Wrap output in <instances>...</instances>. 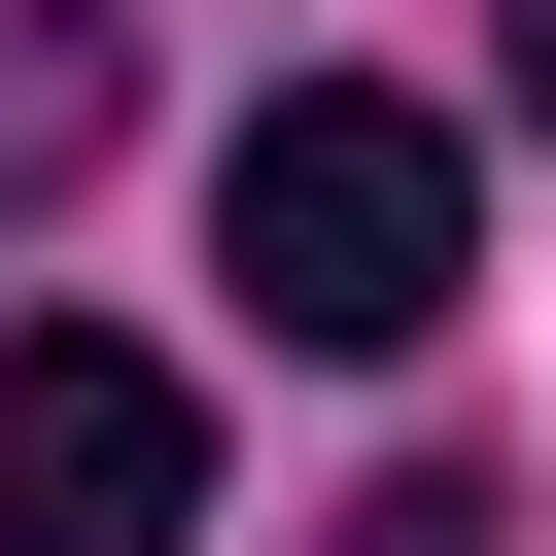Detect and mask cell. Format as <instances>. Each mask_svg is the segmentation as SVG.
<instances>
[{
	"label": "cell",
	"instance_id": "1",
	"mask_svg": "<svg viewBox=\"0 0 556 556\" xmlns=\"http://www.w3.org/2000/svg\"><path fill=\"white\" fill-rule=\"evenodd\" d=\"M452 243H486V174H452V104H382V70H278L243 174H208V278H243L278 348H417Z\"/></svg>",
	"mask_w": 556,
	"mask_h": 556
},
{
	"label": "cell",
	"instance_id": "2",
	"mask_svg": "<svg viewBox=\"0 0 556 556\" xmlns=\"http://www.w3.org/2000/svg\"><path fill=\"white\" fill-rule=\"evenodd\" d=\"M208 521V382L104 313H0V556H174Z\"/></svg>",
	"mask_w": 556,
	"mask_h": 556
},
{
	"label": "cell",
	"instance_id": "3",
	"mask_svg": "<svg viewBox=\"0 0 556 556\" xmlns=\"http://www.w3.org/2000/svg\"><path fill=\"white\" fill-rule=\"evenodd\" d=\"M104 104H139V70H104V0H0V208H70V174H104Z\"/></svg>",
	"mask_w": 556,
	"mask_h": 556
},
{
	"label": "cell",
	"instance_id": "4",
	"mask_svg": "<svg viewBox=\"0 0 556 556\" xmlns=\"http://www.w3.org/2000/svg\"><path fill=\"white\" fill-rule=\"evenodd\" d=\"M313 556H486V486H452V452H417V486H348V521H313Z\"/></svg>",
	"mask_w": 556,
	"mask_h": 556
},
{
	"label": "cell",
	"instance_id": "5",
	"mask_svg": "<svg viewBox=\"0 0 556 556\" xmlns=\"http://www.w3.org/2000/svg\"><path fill=\"white\" fill-rule=\"evenodd\" d=\"M521 139H556V0H521Z\"/></svg>",
	"mask_w": 556,
	"mask_h": 556
}]
</instances>
